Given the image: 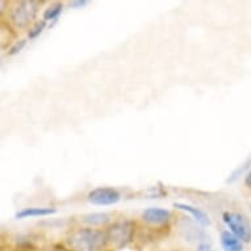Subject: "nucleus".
Here are the masks:
<instances>
[{
  "label": "nucleus",
  "mask_w": 251,
  "mask_h": 251,
  "mask_svg": "<svg viewBox=\"0 0 251 251\" xmlns=\"http://www.w3.org/2000/svg\"><path fill=\"white\" fill-rule=\"evenodd\" d=\"M87 3H88L87 0H75V1H73L70 5L73 8H82V7H84Z\"/></svg>",
  "instance_id": "2eb2a0df"
},
{
  "label": "nucleus",
  "mask_w": 251,
  "mask_h": 251,
  "mask_svg": "<svg viewBox=\"0 0 251 251\" xmlns=\"http://www.w3.org/2000/svg\"><path fill=\"white\" fill-rule=\"evenodd\" d=\"M220 242H221L224 251H243L245 249V242H242L230 230H224L221 233Z\"/></svg>",
  "instance_id": "0eeeda50"
},
{
  "label": "nucleus",
  "mask_w": 251,
  "mask_h": 251,
  "mask_svg": "<svg viewBox=\"0 0 251 251\" xmlns=\"http://www.w3.org/2000/svg\"><path fill=\"white\" fill-rule=\"evenodd\" d=\"M142 220L150 225H166L171 220V212L162 208H148L142 212Z\"/></svg>",
  "instance_id": "423d86ee"
},
{
  "label": "nucleus",
  "mask_w": 251,
  "mask_h": 251,
  "mask_svg": "<svg viewBox=\"0 0 251 251\" xmlns=\"http://www.w3.org/2000/svg\"><path fill=\"white\" fill-rule=\"evenodd\" d=\"M174 251H176V250H174Z\"/></svg>",
  "instance_id": "f3484780"
},
{
  "label": "nucleus",
  "mask_w": 251,
  "mask_h": 251,
  "mask_svg": "<svg viewBox=\"0 0 251 251\" xmlns=\"http://www.w3.org/2000/svg\"><path fill=\"white\" fill-rule=\"evenodd\" d=\"M109 242L107 231L98 229H78L67 238L69 246L74 251H101Z\"/></svg>",
  "instance_id": "f257e3e1"
},
{
  "label": "nucleus",
  "mask_w": 251,
  "mask_h": 251,
  "mask_svg": "<svg viewBox=\"0 0 251 251\" xmlns=\"http://www.w3.org/2000/svg\"><path fill=\"white\" fill-rule=\"evenodd\" d=\"M196 251H213V249H212V246H210L209 243L200 242L198 245V250Z\"/></svg>",
  "instance_id": "4468645a"
},
{
  "label": "nucleus",
  "mask_w": 251,
  "mask_h": 251,
  "mask_svg": "<svg viewBox=\"0 0 251 251\" xmlns=\"http://www.w3.org/2000/svg\"><path fill=\"white\" fill-rule=\"evenodd\" d=\"M223 220L229 230L237 235L242 242H251V223L245 214L227 210L223 214Z\"/></svg>",
  "instance_id": "f03ea898"
},
{
  "label": "nucleus",
  "mask_w": 251,
  "mask_h": 251,
  "mask_svg": "<svg viewBox=\"0 0 251 251\" xmlns=\"http://www.w3.org/2000/svg\"><path fill=\"white\" fill-rule=\"evenodd\" d=\"M46 28V21L45 20H41V21H37L36 24L32 26V28L29 29L28 32V37L29 40H34V38H37L40 34L44 32V29Z\"/></svg>",
  "instance_id": "f8f14e48"
},
{
  "label": "nucleus",
  "mask_w": 251,
  "mask_h": 251,
  "mask_svg": "<svg viewBox=\"0 0 251 251\" xmlns=\"http://www.w3.org/2000/svg\"><path fill=\"white\" fill-rule=\"evenodd\" d=\"M174 206L177 208V209L184 210L187 213H190L202 226H209L210 225V220L208 217V214L204 210L200 209V208H196V206L190 205V204H183V202H174Z\"/></svg>",
  "instance_id": "6e6552de"
},
{
  "label": "nucleus",
  "mask_w": 251,
  "mask_h": 251,
  "mask_svg": "<svg viewBox=\"0 0 251 251\" xmlns=\"http://www.w3.org/2000/svg\"><path fill=\"white\" fill-rule=\"evenodd\" d=\"M87 199L94 205H113V204H117L120 201L121 194L111 187H99V188L91 191Z\"/></svg>",
  "instance_id": "39448f33"
},
{
  "label": "nucleus",
  "mask_w": 251,
  "mask_h": 251,
  "mask_svg": "<svg viewBox=\"0 0 251 251\" xmlns=\"http://www.w3.org/2000/svg\"><path fill=\"white\" fill-rule=\"evenodd\" d=\"M109 220H111V216L104 212H96V213H88L83 216V221L91 226H101L109 223Z\"/></svg>",
  "instance_id": "9d476101"
},
{
  "label": "nucleus",
  "mask_w": 251,
  "mask_h": 251,
  "mask_svg": "<svg viewBox=\"0 0 251 251\" xmlns=\"http://www.w3.org/2000/svg\"><path fill=\"white\" fill-rule=\"evenodd\" d=\"M134 227L136 224L133 221H120L113 224L107 231L109 242L113 243L117 249H124L125 246H128L134 235L136 230Z\"/></svg>",
  "instance_id": "20e7f679"
},
{
  "label": "nucleus",
  "mask_w": 251,
  "mask_h": 251,
  "mask_svg": "<svg viewBox=\"0 0 251 251\" xmlns=\"http://www.w3.org/2000/svg\"><path fill=\"white\" fill-rule=\"evenodd\" d=\"M245 183H246L247 188H250V190H251V170H250V171H249V174H247V175H246Z\"/></svg>",
  "instance_id": "dca6fc26"
},
{
  "label": "nucleus",
  "mask_w": 251,
  "mask_h": 251,
  "mask_svg": "<svg viewBox=\"0 0 251 251\" xmlns=\"http://www.w3.org/2000/svg\"><path fill=\"white\" fill-rule=\"evenodd\" d=\"M40 5L41 1H33V0L19 1L11 11V20L17 28L28 26L36 19Z\"/></svg>",
  "instance_id": "7ed1b4c3"
},
{
  "label": "nucleus",
  "mask_w": 251,
  "mask_h": 251,
  "mask_svg": "<svg viewBox=\"0 0 251 251\" xmlns=\"http://www.w3.org/2000/svg\"><path fill=\"white\" fill-rule=\"evenodd\" d=\"M26 45V40L25 38H21L19 41L15 42V45L11 46V49L8 50V55H15V54L20 53L21 50L24 49V46Z\"/></svg>",
  "instance_id": "ddd939ff"
},
{
  "label": "nucleus",
  "mask_w": 251,
  "mask_h": 251,
  "mask_svg": "<svg viewBox=\"0 0 251 251\" xmlns=\"http://www.w3.org/2000/svg\"><path fill=\"white\" fill-rule=\"evenodd\" d=\"M62 11H63V4L62 3H54L49 7V8L45 9V12H44V19L42 20H45L46 23L48 21H53L57 20L58 17L61 16Z\"/></svg>",
  "instance_id": "9b49d317"
},
{
  "label": "nucleus",
  "mask_w": 251,
  "mask_h": 251,
  "mask_svg": "<svg viewBox=\"0 0 251 251\" xmlns=\"http://www.w3.org/2000/svg\"><path fill=\"white\" fill-rule=\"evenodd\" d=\"M57 212L54 208H24L16 213L17 220H24L30 217H44V216H51Z\"/></svg>",
  "instance_id": "1a4fd4ad"
}]
</instances>
